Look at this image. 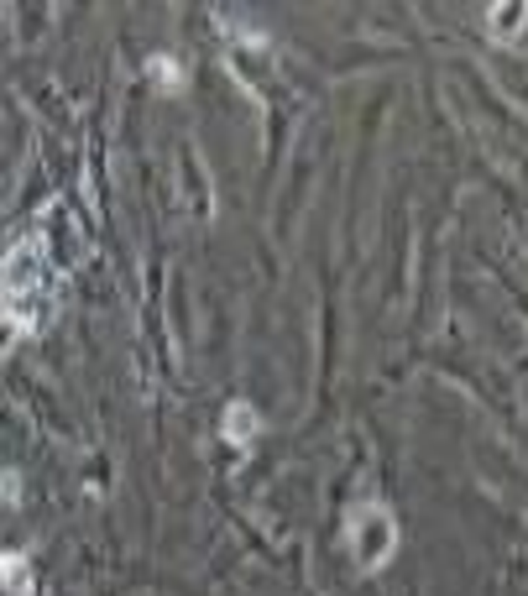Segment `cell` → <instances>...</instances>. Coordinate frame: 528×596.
<instances>
[{"label":"cell","instance_id":"obj_1","mask_svg":"<svg viewBox=\"0 0 528 596\" xmlns=\"http://www.w3.org/2000/svg\"><path fill=\"white\" fill-rule=\"evenodd\" d=\"M256 429H262V418H256L251 403H231V409H226V439H231V445L256 439Z\"/></svg>","mask_w":528,"mask_h":596},{"label":"cell","instance_id":"obj_2","mask_svg":"<svg viewBox=\"0 0 528 596\" xmlns=\"http://www.w3.org/2000/svg\"><path fill=\"white\" fill-rule=\"evenodd\" d=\"M21 581H27V570H21V554H5V586H11V592H21Z\"/></svg>","mask_w":528,"mask_h":596}]
</instances>
